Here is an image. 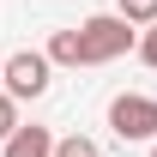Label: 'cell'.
Listing matches in <instances>:
<instances>
[{
	"label": "cell",
	"mask_w": 157,
	"mask_h": 157,
	"mask_svg": "<svg viewBox=\"0 0 157 157\" xmlns=\"http://www.w3.org/2000/svg\"><path fill=\"white\" fill-rule=\"evenodd\" d=\"M0 60H6V55H0Z\"/></svg>",
	"instance_id": "11"
},
{
	"label": "cell",
	"mask_w": 157,
	"mask_h": 157,
	"mask_svg": "<svg viewBox=\"0 0 157 157\" xmlns=\"http://www.w3.org/2000/svg\"><path fill=\"white\" fill-rule=\"evenodd\" d=\"M109 133L121 145H139V139H157V97H139V91H121L109 103Z\"/></svg>",
	"instance_id": "3"
},
{
	"label": "cell",
	"mask_w": 157,
	"mask_h": 157,
	"mask_svg": "<svg viewBox=\"0 0 157 157\" xmlns=\"http://www.w3.org/2000/svg\"><path fill=\"white\" fill-rule=\"evenodd\" d=\"M151 157H157V139H151Z\"/></svg>",
	"instance_id": "10"
},
{
	"label": "cell",
	"mask_w": 157,
	"mask_h": 157,
	"mask_svg": "<svg viewBox=\"0 0 157 157\" xmlns=\"http://www.w3.org/2000/svg\"><path fill=\"white\" fill-rule=\"evenodd\" d=\"M115 18H127L139 30V24H157V0H115Z\"/></svg>",
	"instance_id": "6"
},
{
	"label": "cell",
	"mask_w": 157,
	"mask_h": 157,
	"mask_svg": "<svg viewBox=\"0 0 157 157\" xmlns=\"http://www.w3.org/2000/svg\"><path fill=\"white\" fill-rule=\"evenodd\" d=\"M48 60H42V48H18V55H6L0 60V91L12 103H30V97H42L48 91Z\"/></svg>",
	"instance_id": "2"
},
{
	"label": "cell",
	"mask_w": 157,
	"mask_h": 157,
	"mask_svg": "<svg viewBox=\"0 0 157 157\" xmlns=\"http://www.w3.org/2000/svg\"><path fill=\"white\" fill-rule=\"evenodd\" d=\"M133 55L145 60V67H157V24H145V30H139V42H133Z\"/></svg>",
	"instance_id": "8"
},
{
	"label": "cell",
	"mask_w": 157,
	"mask_h": 157,
	"mask_svg": "<svg viewBox=\"0 0 157 157\" xmlns=\"http://www.w3.org/2000/svg\"><path fill=\"white\" fill-rule=\"evenodd\" d=\"M0 157H55V133H48V127H36V121H30V127H12V139H6V145H0Z\"/></svg>",
	"instance_id": "4"
},
{
	"label": "cell",
	"mask_w": 157,
	"mask_h": 157,
	"mask_svg": "<svg viewBox=\"0 0 157 157\" xmlns=\"http://www.w3.org/2000/svg\"><path fill=\"white\" fill-rule=\"evenodd\" d=\"M12 127H18V103H12L6 91H0V145L12 139Z\"/></svg>",
	"instance_id": "9"
},
{
	"label": "cell",
	"mask_w": 157,
	"mask_h": 157,
	"mask_svg": "<svg viewBox=\"0 0 157 157\" xmlns=\"http://www.w3.org/2000/svg\"><path fill=\"white\" fill-rule=\"evenodd\" d=\"M73 36H78V67H109L139 42V30L127 18H115V12H97V18L73 24Z\"/></svg>",
	"instance_id": "1"
},
{
	"label": "cell",
	"mask_w": 157,
	"mask_h": 157,
	"mask_svg": "<svg viewBox=\"0 0 157 157\" xmlns=\"http://www.w3.org/2000/svg\"><path fill=\"white\" fill-rule=\"evenodd\" d=\"M42 60H48V67H78V36L73 30H55L48 48H42Z\"/></svg>",
	"instance_id": "5"
},
{
	"label": "cell",
	"mask_w": 157,
	"mask_h": 157,
	"mask_svg": "<svg viewBox=\"0 0 157 157\" xmlns=\"http://www.w3.org/2000/svg\"><path fill=\"white\" fill-rule=\"evenodd\" d=\"M55 157H103V145L85 133H67V139H55Z\"/></svg>",
	"instance_id": "7"
}]
</instances>
